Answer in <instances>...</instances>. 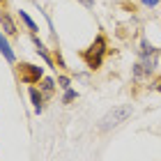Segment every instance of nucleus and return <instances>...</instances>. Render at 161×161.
<instances>
[{
    "mask_svg": "<svg viewBox=\"0 0 161 161\" xmlns=\"http://www.w3.org/2000/svg\"><path fill=\"white\" fill-rule=\"evenodd\" d=\"M30 97H32V104H35V111H37V113H42V97H39V92H37V90H35V87H32V90H30Z\"/></svg>",
    "mask_w": 161,
    "mask_h": 161,
    "instance_id": "423d86ee",
    "label": "nucleus"
},
{
    "mask_svg": "<svg viewBox=\"0 0 161 161\" xmlns=\"http://www.w3.org/2000/svg\"><path fill=\"white\" fill-rule=\"evenodd\" d=\"M143 3H145V5H150V7H154V5L159 3V0H143Z\"/></svg>",
    "mask_w": 161,
    "mask_h": 161,
    "instance_id": "9b49d317",
    "label": "nucleus"
},
{
    "mask_svg": "<svg viewBox=\"0 0 161 161\" xmlns=\"http://www.w3.org/2000/svg\"><path fill=\"white\" fill-rule=\"evenodd\" d=\"M76 97V94L74 92H71V90H67V94H64V101H71V99H74Z\"/></svg>",
    "mask_w": 161,
    "mask_h": 161,
    "instance_id": "9d476101",
    "label": "nucleus"
},
{
    "mask_svg": "<svg viewBox=\"0 0 161 161\" xmlns=\"http://www.w3.org/2000/svg\"><path fill=\"white\" fill-rule=\"evenodd\" d=\"M104 53H106V42H104V37H97L94 44L85 51V55H83L85 62H87V67L97 69L99 64H101V60H104Z\"/></svg>",
    "mask_w": 161,
    "mask_h": 161,
    "instance_id": "f03ea898",
    "label": "nucleus"
},
{
    "mask_svg": "<svg viewBox=\"0 0 161 161\" xmlns=\"http://www.w3.org/2000/svg\"><path fill=\"white\" fill-rule=\"evenodd\" d=\"M21 19H23V21H25V25H28V28H30V30H37V25H35V21H32L30 16H28V14H25V12H21Z\"/></svg>",
    "mask_w": 161,
    "mask_h": 161,
    "instance_id": "0eeeda50",
    "label": "nucleus"
},
{
    "mask_svg": "<svg viewBox=\"0 0 161 161\" xmlns=\"http://www.w3.org/2000/svg\"><path fill=\"white\" fill-rule=\"evenodd\" d=\"M80 3H83L85 7H92V0H80Z\"/></svg>",
    "mask_w": 161,
    "mask_h": 161,
    "instance_id": "f8f14e48",
    "label": "nucleus"
},
{
    "mask_svg": "<svg viewBox=\"0 0 161 161\" xmlns=\"http://www.w3.org/2000/svg\"><path fill=\"white\" fill-rule=\"evenodd\" d=\"M21 80L23 83H37V80L42 78V69L39 67H35V64H21Z\"/></svg>",
    "mask_w": 161,
    "mask_h": 161,
    "instance_id": "7ed1b4c3",
    "label": "nucleus"
},
{
    "mask_svg": "<svg viewBox=\"0 0 161 161\" xmlns=\"http://www.w3.org/2000/svg\"><path fill=\"white\" fill-rule=\"evenodd\" d=\"M0 51H3V55L7 58L9 62H14V53H12V48H9V44H7V39L0 35Z\"/></svg>",
    "mask_w": 161,
    "mask_h": 161,
    "instance_id": "20e7f679",
    "label": "nucleus"
},
{
    "mask_svg": "<svg viewBox=\"0 0 161 161\" xmlns=\"http://www.w3.org/2000/svg\"><path fill=\"white\" fill-rule=\"evenodd\" d=\"M44 90H46V92H53V80H44Z\"/></svg>",
    "mask_w": 161,
    "mask_h": 161,
    "instance_id": "6e6552de",
    "label": "nucleus"
},
{
    "mask_svg": "<svg viewBox=\"0 0 161 161\" xmlns=\"http://www.w3.org/2000/svg\"><path fill=\"white\" fill-rule=\"evenodd\" d=\"M58 83H60V87H64V90H67V87H69V80H67V78H64V76H62L60 80H58Z\"/></svg>",
    "mask_w": 161,
    "mask_h": 161,
    "instance_id": "1a4fd4ad",
    "label": "nucleus"
},
{
    "mask_svg": "<svg viewBox=\"0 0 161 161\" xmlns=\"http://www.w3.org/2000/svg\"><path fill=\"white\" fill-rule=\"evenodd\" d=\"M129 115H131V106H115L113 111H108V113L104 115V120H101L99 127H101V131H108V129L122 124Z\"/></svg>",
    "mask_w": 161,
    "mask_h": 161,
    "instance_id": "f257e3e1",
    "label": "nucleus"
},
{
    "mask_svg": "<svg viewBox=\"0 0 161 161\" xmlns=\"http://www.w3.org/2000/svg\"><path fill=\"white\" fill-rule=\"evenodd\" d=\"M0 23H3V28H5V32H9V35H14V32H16V28H14V23H12V19L7 16V14H0Z\"/></svg>",
    "mask_w": 161,
    "mask_h": 161,
    "instance_id": "39448f33",
    "label": "nucleus"
}]
</instances>
